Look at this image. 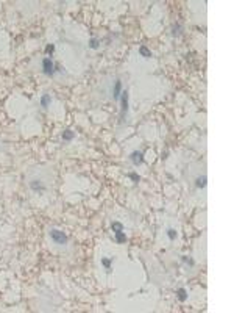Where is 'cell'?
I'll return each instance as SVG.
<instances>
[{"label": "cell", "instance_id": "cell-9", "mask_svg": "<svg viewBox=\"0 0 234 313\" xmlns=\"http://www.w3.org/2000/svg\"><path fill=\"white\" fill-rule=\"evenodd\" d=\"M74 136H75V133L72 130H66L64 133H62V139H64V141H70Z\"/></svg>", "mask_w": 234, "mask_h": 313}, {"label": "cell", "instance_id": "cell-16", "mask_svg": "<svg viewBox=\"0 0 234 313\" xmlns=\"http://www.w3.org/2000/svg\"><path fill=\"white\" fill-rule=\"evenodd\" d=\"M53 52H55V46H53V44H50V46L46 47V53H50V55H52Z\"/></svg>", "mask_w": 234, "mask_h": 313}, {"label": "cell", "instance_id": "cell-8", "mask_svg": "<svg viewBox=\"0 0 234 313\" xmlns=\"http://www.w3.org/2000/svg\"><path fill=\"white\" fill-rule=\"evenodd\" d=\"M116 240H117V243H125L127 241V235L123 233V230L122 232H116Z\"/></svg>", "mask_w": 234, "mask_h": 313}, {"label": "cell", "instance_id": "cell-3", "mask_svg": "<svg viewBox=\"0 0 234 313\" xmlns=\"http://www.w3.org/2000/svg\"><path fill=\"white\" fill-rule=\"evenodd\" d=\"M128 111V91L122 93V117H125Z\"/></svg>", "mask_w": 234, "mask_h": 313}, {"label": "cell", "instance_id": "cell-7", "mask_svg": "<svg viewBox=\"0 0 234 313\" xmlns=\"http://www.w3.org/2000/svg\"><path fill=\"white\" fill-rule=\"evenodd\" d=\"M139 53H141L144 58H150V57H151V52L148 50L145 46H141V47H139Z\"/></svg>", "mask_w": 234, "mask_h": 313}, {"label": "cell", "instance_id": "cell-4", "mask_svg": "<svg viewBox=\"0 0 234 313\" xmlns=\"http://www.w3.org/2000/svg\"><path fill=\"white\" fill-rule=\"evenodd\" d=\"M142 157H144L142 152H133V153H131V161L134 163V165H141V163L144 161Z\"/></svg>", "mask_w": 234, "mask_h": 313}, {"label": "cell", "instance_id": "cell-17", "mask_svg": "<svg viewBox=\"0 0 234 313\" xmlns=\"http://www.w3.org/2000/svg\"><path fill=\"white\" fill-rule=\"evenodd\" d=\"M130 179L134 180V182H139V180H141V177H139L137 174H130Z\"/></svg>", "mask_w": 234, "mask_h": 313}, {"label": "cell", "instance_id": "cell-11", "mask_svg": "<svg viewBox=\"0 0 234 313\" xmlns=\"http://www.w3.org/2000/svg\"><path fill=\"white\" fill-rule=\"evenodd\" d=\"M112 230H114V233H116V232H122V230H123V225L120 224V222H112Z\"/></svg>", "mask_w": 234, "mask_h": 313}, {"label": "cell", "instance_id": "cell-1", "mask_svg": "<svg viewBox=\"0 0 234 313\" xmlns=\"http://www.w3.org/2000/svg\"><path fill=\"white\" fill-rule=\"evenodd\" d=\"M50 238L55 243H58V244H66L67 243V237L62 232H60V230H52V232H50Z\"/></svg>", "mask_w": 234, "mask_h": 313}, {"label": "cell", "instance_id": "cell-2", "mask_svg": "<svg viewBox=\"0 0 234 313\" xmlns=\"http://www.w3.org/2000/svg\"><path fill=\"white\" fill-rule=\"evenodd\" d=\"M55 64H53V61L50 60V58H44V61H42V71H44V74L46 75H53V72H55Z\"/></svg>", "mask_w": 234, "mask_h": 313}, {"label": "cell", "instance_id": "cell-10", "mask_svg": "<svg viewBox=\"0 0 234 313\" xmlns=\"http://www.w3.org/2000/svg\"><path fill=\"white\" fill-rule=\"evenodd\" d=\"M197 187L198 188H205L206 187V177L205 175H201V177L197 179Z\"/></svg>", "mask_w": 234, "mask_h": 313}, {"label": "cell", "instance_id": "cell-13", "mask_svg": "<svg viewBox=\"0 0 234 313\" xmlns=\"http://www.w3.org/2000/svg\"><path fill=\"white\" fill-rule=\"evenodd\" d=\"M167 235H169L170 240H175V238H177V232H175L173 229H169V230H167Z\"/></svg>", "mask_w": 234, "mask_h": 313}, {"label": "cell", "instance_id": "cell-15", "mask_svg": "<svg viewBox=\"0 0 234 313\" xmlns=\"http://www.w3.org/2000/svg\"><path fill=\"white\" fill-rule=\"evenodd\" d=\"M89 46H91V49H97V47H98V39L92 38V39H91V44H89Z\"/></svg>", "mask_w": 234, "mask_h": 313}, {"label": "cell", "instance_id": "cell-14", "mask_svg": "<svg viewBox=\"0 0 234 313\" xmlns=\"http://www.w3.org/2000/svg\"><path fill=\"white\" fill-rule=\"evenodd\" d=\"M102 263H103V266H105L106 269H109V268H111V260H109V258H103Z\"/></svg>", "mask_w": 234, "mask_h": 313}, {"label": "cell", "instance_id": "cell-12", "mask_svg": "<svg viewBox=\"0 0 234 313\" xmlns=\"http://www.w3.org/2000/svg\"><path fill=\"white\" fill-rule=\"evenodd\" d=\"M178 297H179V301H186L187 299V294H186V290L184 288L178 290Z\"/></svg>", "mask_w": 234, "mask_h": 313}, {"label": "cell", "instance_id": "cell-6", "mask_svg": "<svg viewBox=\"0 0 234 313\" xmlns=\"http://www.w3.org/2000/svg\"><path fill=\"white\" fill-rule=\"evenodd\" d=\"M50 102H52V97L48 96V94H44L42 99H41V105H42L44 108H47L48 105H50Z\"/></svg>", "mask_w": 234, "mask_h": 313}, {"label": "cell", "instance_id": "cell-5", "mask_svg": "<svg viewBox=\"0 0 234 313\" xmlns=\"http://www.w3.org/2000/svg\"><path fill=\"white\" fill-rule=\"evenodd\" d=\"M120 94H122V83L117 80V81H116V86H114V93H112V96H114V99L117 100V99L120 97Z\"/></svg>", "mask_w": 234, "mask_h": 313}]
</instances>
